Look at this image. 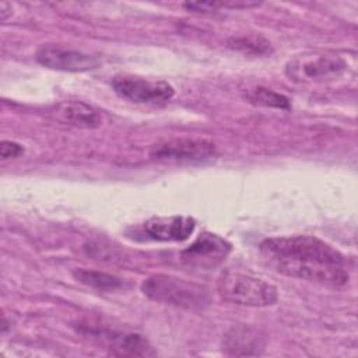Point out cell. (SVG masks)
<instances>
[{"instance_id": "8fae6325", "label": "cell", "mask_w": 358, "mask_h": 358, "mask_svg": "<svg viewBox=\"0 0 358 358\" xmlns=\"http://www.w3.org/2000/svg\"><path fill=\"white\" fill-rule=\"evenodd\" d=\"M264 337L259 330L249 326L231 327L222 337V351L227 355L253 357L264 350Z\"/></svg>"}, {"instance_id": "ac0fdd59", "label": "cell", "mask_w": 358, "mask_h": 358, "mask_svg": "<svg viewBox=\"0 0 358 358\" xmlns=\"http://www.w3.org/2000/svg\"><path fill=\"white\" fill-rule=\"evenodd\" d=\"M7 8H10L8 4H6V3H1V4H0V18H1V21H6V20H7V15L11 14V11H8Z\"/></svg>"}, {"instance_id": "2e32d148", "label": "cell", "mask_w": 358, "mask_h": 358, "mask_svg": "<svg viewBox=\"0 0 358 358\" xmlns=\"http://www.w3.org/2000/svg\"><path fill=\"white\" fill-rule=\"evenodd\" d=\"M260 3L257 1H186L183 3V7L187 11L193 13H213L221 8L228 10H243V8H253L259 7Z\"/></svg>"}, {"instance_id": "5b68a950", "label": "cell", "mask_w": 358, "mask_h": 358, "mask_svg": "<svg viewBox=\"0 0 358 358\" xmlns=\"http://www.w3.org/2000/svg\"><path fill=\"white\" fill-rule=\"evenodd\" d=\"M196 221L189 215L150 218L127 229V236L140 242H182L190 238Z\"/></svg>"}, {"instance_id": "8992f818", "label": "cell", "mask_w": 358, "mask_h": 358, "mask_svg": "<svg viewBox=\"0 0 358 358\" xmlns=\"http://www.w3.org/2000/svg\"><path fill=\"white\" fill-rule=\"evenodd\" d=\"M110 85L119 98L133 103L162 105L175 95L173 87L166 81L137 76H116Z\"/></svg>"}, {"instance_id": "4fadbf2b", "label": "cell", "mask_w": 358, "mask_h": 358, "mask_svg": "<svg viewBox=\"0 0 358 358\" xmlns=\"http://www.w3.org/2000/svg\"><path fill=\"white\" fill-rule=\"evenodd\" d=\"M73 275L77 281L81 284L95 288L102 292H115L120 291L126 287V282L112 274H106L96 270H88V268H74Z\"/></svg>"}, {"instance_id": "9a60e30c", "label": "cell", "mask_w": 358, "mask_h": 358, "mask_svg": "<svg viewBox=\"0 0 358 358\" xmlns=\"http://www.w3.org/2000/svg\"><path fill=\"white\" fill-rule=\"evenodd\" d=\"M228 46L241 53L257 55V56L270 55L273 50L270 42L264 36L253 35V34L232 36L228 39Z\"/></svg>"}, {"instance_id": "e0dca14e", "label": "cell", "mask_w": 358, "mask_h": 358, "mask_svg": "<svg viewBox=\"0 0 358 358\" xmlns=\"http://www.w3.org/2000/svg\"><path fill=\"white\" fill-rule=\"evenodd\" d=\"M24 152V147L20 143L11 141V140H3L0 145V157L1 159L8 158H17Z\"/></svg>"}, {"instance_id": "6da1fadb", "label": "cell", "mask_w": 358, "mask_h": 358, "mask_svg": "<svg viewBox=\"0 0 358 358\" xmlns=\"http://www.w3.org/2000/svg\"><path fill=\"white\" fill-rule=\"evenodd\" d=\"M259 249L264 260L284 275L333 288L344 287L350 280L345 256L316 236L267 238Z\"/></svg>"}, {"instance_id": "30bf717a", "label": "cell", "mask_w": 358, "mask_h": 358, "mask_svg": "<svg viewBox=\"0 0 358 358\" xmlns=\"http://www.w3.org/2000/svg\"><path fill=\"white\" fill-rule=\"evenodd\" d=\"M50 116L59 123L78 129H96L102 124L101 113L83 101H62L50 109Z\"/></svg>"}, {"instance_id": "277c9868", "label": "cell", "mask_w": 358, "mask_h": 358, "mask_svg": "<svg viewBox=\"0 0 358 358\" xmlns=\"http://www.w3.org/2000/svg\"><path fill=\"white\" fill-rule=\"evenodd\" d=\"M347 62L331 52H303L285 64V76L295 83H323L345 73Z\"/></svg>"}, {"instance_id": "52a82bcc", "label": "cell", "mask_w": 358, "mask_h": 358, "mask_svg": "<svg viewBox=\"0 0 358 358\" xmlns=\"http://www.w3.org/2000/svg\"><path fill=\"white\" fill-rule=\"evenodd\" d=\"M35 59L39 64L50 70L69 73L91 71L101 66V60L95 55L55 43L41 45L35 53Z\"/></svg>"}, {"instance_id": "7c38bea8", "label": "cell", "mask_w": 358, "mask_h": 358, "mask_svg": "<svg viewBox=\"0 0 358 358\" xmlns=\"http://www.w3.org/2000/svg\"><path fill=\"white\" fill-rule=\"evenodd\" d=\"M109 341V352L120 357H147L154 355L151 344L147 338L137 333H112L106 336Z\"/></svg>"}, {"instance_id": "7a4b0ae2", "label": "cell", "mask_w": 358, "mask_h": 358, "mask_svg": "<svg viewBox=\"0 0 358 358\" xmlns=\"http://www.w3.org/2000/svg\"><path fill=\"white\" fill-rule=\"evenodd\" d=\"M143 294L165 305L189 310H201L211 302L210 291L194 281H189L171 274H151L141 282Z\"/></svg>"}, {"instance_id": "9c48e42d", "label": "cell", "mask_w": 358, "mask_h": 358, "mask_svg": "<svg viewBox=\"0 0 358 358\" xmlns=\"http://www.w3.org/2000/svg\"><path fill=\"white\" fill-rule=\"evenodd\" d=\"M231 249V243L222 236L211 232H203L180 252V256L183 262L190 266L213 268L225 260Z\"/></svg>"}, {"instance_id": "ba28073f", "label": "cell", "mask_w": 358, "mask_h": 358, "mask_svg": "<svg viewBox=\"0 0 358 358\" xmlns=\"http://www.w3.org/2000/svg\"><path fill=\"white\" fill-rule=\"evenodd\" d=\"M215 144L206 138H173L150 151V157L158 161L200 162L215 155Z\"/></svg>"}, {"instance_id": "5bb4252c", "label": "cell", "mask_w": 358, "mask_h": 358, "mask_svg": "<svg viewBox=\"0 0 358 358\" xmlns=\"http://www.w3.org/2000/svg\"><path fill=\"white\" fill-rule=\"evenodd\" d=\"M245 99L253 105L288 110L291 109V101L284 94L273 91L266 87H253L246 90Z\"/></svg>"}, {"instance_id": "3957f363", "label": "cell", "mask_w": 358, "mask_h": 358, "mask_svg": "<svg viewBox=\"0 0 358 358\" xmlns=\"http://www.w3.org/2000/svg\"><path fill=\"white\" fill-rule=\"evenodd\" d=\"M217 291L224 301L242 306L264 308L275 305L278 301V291L271 282L232 268L218 277Z\"/></svg>"}]
</instances>
